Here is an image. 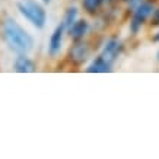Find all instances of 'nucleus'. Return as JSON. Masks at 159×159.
Wrapping results in <instances>:
<instances>
[{
	"instance_id": "obj_1",
	"label": "nucleus",
	"mask_w": 159,
	"mask_h": 159,
	"mask_svg": "<svg viewBox=\"0 0 159 159\" xmlns=\"http://www.w3.org/2000/svg\"><path fill=\"white\" fill-rule=\"evenodd\" d=\"M2 37L6 45L16 54H28L34 48V38L13 18H6L3 20Z\"/></svg>"
},
{
	"instance_id": "obj_2",
	"label": "nucleus",
	"mask_w": 159,
	"mask_h": 159,
	"mask_svg": "<svg viewBox=\"0 0 159 159\" xmlns=\"http://www.w3.org/2000/svg\"><path fill=\"white\" fill-rule=\"evenodd\" d=\"M19 13L37 29H43L47 22V12L37 0H20L18 2Z\"/></svg>"
},
{
	"instance_id": "obj_3",
	"label": "nucleus",
	"mask_w": 159,
	"mask_h": 159,
	"mask_svg": "<svg viewBox=\"0 0 159 159\" xmlns=\"http://www.w3.org/2000/svg\"><path fill=\"white\" fill-rule=\"evenodd\" d=\"M155 3L150 2V0H145L142 2L140 5H137L133 10V15H131L130 19V25H129V29L133 35H137L142 31V28L145 26V24L148 20H150V16L155 10Z\"/></svg>"
},
{
	"instance_id": "obj_4",
	"label": "nucleus",
	"mask_w": 159,
	"mask_h": 159,
	"mask_svg": "<svg viewBox=\"0 0 159 159\" xmlns=\"http://www.w3.org/2000/svg\"><path fill=\"white\" fill-rule=\"evenodd\" d=\"M124 50V45H123V41L118 38H110L107 39V43L104 44L102 47V51H101V56L105 60H108L110 63H114L118 60V57L121 56Z\"/></svg>"
},
{
	"instance_id": "obj_5",
	"label": "nucleus",
	"mask_w": 159,
	"mask_h": 159,
	"mask_svg": "<svg viewBox=\"0 0 159 159\" xmlns=\"http://www.w3.org/2000/svg\"><path fill=\"white\" fill-rule=\"evenodd\" d=\"M89 54H91V48L86 43H83V39L82 41H75V44L69 50V60L73 64L80 66L88 60Z\"/></svg>"
},
{
	"instance_id": "obj_6",
	"label": "nucleus",
	"mask_w": 159,
	"mask_h": 159,
	"mask_svg": "<svg viewBox=\"0 0 159 159\" xmlns=\"http://www.w3.org/2000/svg\"><path fill=\"white\" fill-rule=\"evenodd\" d=\"M64 31H67L64 24H58L56 28H54L53 34L50 37V41H48V54L51 57H56L60 50H61V45H63V35H64Z\"/></svg>"
},
{
	"instance_id": "obj_7",
	"label": "nucleus",
	"mask_w": 159,
	"mask_h": 159,
	"mask_svg": "<svg viewBox=\"0 0 159 159\" xmlns=\"http://www.w3.org/2000/svg\"><path fill=\"white\" fill-rule=\"evenodd\" d=\"M88 31H89V22L86 19H77L75 24L67 29L69 37L73 41H82L86 37Z\"/></svg>"
},
{
	"instance_id": "obj_8",
	"label": "nucleus",
	"mask_w": 159,
	"mask_h": 159,
	"mask_svg": "<svg viewBox=\"0 0 159 159\" xmlns=\"http://www.w3.org/2000/svg\"><path fill=\"white\" fill-rule=\"evenodd\" d=\"M13 69L18 73H32L37 70V66L34 60H31L26 54H18L13 63Z\"/></svg>"
},
{
	"instance_id": "obj_9",
	"label": "nucleus",
	"mask_w": 159,
	"mask_h": 159,
	"mask_svg": "<svg viewBox=\"0 0 159 159\" xmlns=\"http://www.w3.org/2000/svg\"><path fill=\"white\" fill-rule=\"evenodd\" d=\"M86 72L88 73H110V72H112V63L105 60L102 56H98L88 66Z\"/></svg>"
},
{
	"instance_id": "obj_10",
	"label": "nucleus",
	"mask_w": 159,
	"mask_h": 159,
	"mask_svg": "<svg viewBox=\"0 0 159 159\" xmlns=\"http://www.w3.org/2000/svg\"><path fill=\"white\" fill-rule=\"evenodd\" d=\"M77 16H79V10H77V7L70 6V7L66 9V12H64V18H63V24H64L66 29H69L75 22H76Z\"/></svg>"
},
{
	"instance_id": "obj_11",
	"label": "nucleus",
	"mask_w": 159,
	"mask_h": 159,
	"mask_svg": "<svg viewBox=\"0 0 159 159\" xmlns=\"http://www.w3.org/2000/svg\"><path fill=\"white\" fill-rule=\"evenodd\" d=\"M104 3L105 0H82V7L89 15H95Z\"/></svg>"
},
{
	"instance_id": "obj_12",
	"label": "nucleus",
	"mask_w": 159,
	"mask_h": 159,
	"mask_svg": "<svg viewBox=\"0 0 159 159\" xmlns=\"http://www.w3.org/2000/svg\"><path fill=\"white\" fill-rule=\"evenodd\" d=\"M150 26L159 28V6L155 7L153 13H152V16H150Z\"/></svg>"
},
{
	"instance_id": "obj_13",
	"label": "nucleus",
	"mask_w": 159,
	"mask_h": 159,
	"mask_svg": "<svg viewBox=\"0 0 159 159\" xmlns=\"http://www.w3.org/2000/svg\"><path fill=\"white\" fill-rule=\"evenodd\" d=\"M142 2H145V0H125L127 6H129V7H133V9H134L137 5H140Z\"/></svg>"
},
{
	"instance_id": "obj_14",
	"label": "nucleus",
	"mask_w": 159,
	"mask_h": 159,
	"mask_svg": "<svg viewBox=\"0 0 159 159\" xmlns=\"http://www.w3.org/2000/svg\"><path fill=\"white\" fill-rule=\"evenodd\" d=\"M152 39H153L155 43H158V44H159V31H158V32H156V34H155V37H153V38H152Z\"/></svg>"
},
{
	"instance_id": "obj_15",
	"label": "nucleus",
	"mask_w": 159,
	"mask_h": 159,
	"mask_svg": "<svg viewBox=\"0 0 159 159\" xmlns=\"http://www.w3.org/2000/svg\"><path fill=\"white\" fill-rule=\"evenodd\" d=\"M50 2H51V0H43V3H44V5H48Z\"/></svg>"
},
{
	"instance_id": "obj_16",
	"label": "nucleus",
	"mask_w": 159,
	"mask_h": 159,
	"mask_svg": "<svg viewBox=\"0 0 159 159\" xmlns=\"http://www.w3.org/2000/svg\"><path fill=\"white\" fill-rule=\"evenodd\" d=\"M156 60L159 61V50H158V53H156Z\"/></svg>"
}]
</instances>
